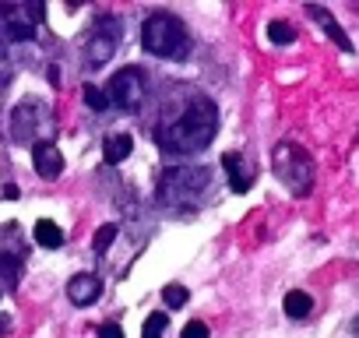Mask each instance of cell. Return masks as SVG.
<instances>
[{
    "label": "cell",
    "mask_w": 359,
    "mask_h": 338,
    "mask_svg": "<svg viewBox=\"0 0 359 338\" xmlns=\"http://www.w3.org/2000/svg\"><path fill=\"white\" fill-rule=\"evenodd\" d=\"M219 130V109L208 95H194L184 109H180L169 123H162L155 130V141L172 151V155H194V151H205L212 144Z\"/></svg>",
    "instance_id": "cell-1"
},
{
    "label": "cell",
    "mask_w": 359,
    "mask_h": 338,
    "mask_svg": "<svg viewBox=\"0 0 359 338\" xmlns=\"http://www.w3.org/2000/svg\"><path fill=\"white\" fill-rule=\"evenodd\" d=\"M141 46L151 57H162V60H184L191 53V36H187V29H184L180 18L158 11L141 25Z\"/></svg>",
    "instance_id": "cell-2"
},
{
    "label": "cell",
    "mask_w": 359,
    "mask_h": 338,
    "mask_svg": "<svg viewBox=\"0 0 359 338\" xmlns=\"http://www.w3.org/2000/svg\"><path fill=\"white\" fill-rule=\"evenodd\" d=\"M271 162H275V177H278L296 198H303V194L313 187V162H310V155H306L299 144L282 141V144L271 151Z\"/></svg>",
    "instance_id": "cell-3"
},
{
    "label": "cell",
    "mask_w": 359,
    "mask_h": 338,
    "mask_svg": "<svg viewBox=\"0 0 359 338\" xmlns=\"http://www.w3.org/2000/svg\"><path fill=\"white\" fill-rule=\"evenodd\" d=\"M212 184V169L205 165H176V169H165L158 177V201L162 205H180V201H194L205 187Z\"/></svg>",
    "instance_id": "cell-4"
},
{
    "label": "cell",
    "mask_w": 359,
    "mask_h": 338,
    "mask_svg": "<svg viewBox=\"0 0 359 338\" xmlns=\"http://www.w3.org/2000/svg\"><path fill=\"white\" fill-rule=\"evenodd\" d=\"M53 130V116H50V109L39 102V99H25L15 113H11V134H15V141L18 144H43L46 141V134Z\"/></svg>",
    "instance_id": "cell-5"
},
{
    "label": "cell",
    "mask_w": 359,
    "mask_h": 338,
    "mask_svg": "<svg viewBox=\"0 0 359 338\" xmlns=\"http://www.w3.org/2000/svg\"><path fill=\"white\" fill-rule=\"evenodd\" d=\"M106 95H109V106H120V109H127V113L141 109V102H144V74H141L137 67H120V71L109 78Z\"/></svg>",
    "instance_id": "cell-6"
},
{
    "label": "cell",
    "mask_w": 359,
    "mask_h": 338,
    "mask_svg": "<svg viewBox=\"0 0 359 338\" xmlns=\"http://www.w3.org/2000/svg\"><path fill=\"white\" fill-rule=\"evenodd\" d=\"M43 15H46L43 4H29V8H22V4H4V8H0V29H4V39H11V43L32 39V36H36V22H39Z\"/></svg>",
    "instance_id": "cell-7"
},
{
    "label": "cell",
    "mask_w": 359,
    "mask_h": 338,
    "mask_svg": "<svg viewBox=\"0 0 359 338\" xmlns=\"http://www.w3.org/2000/svg\"><path fill=\"white\" fill-rule=\"evenodd\" d=\"M116 43H120V22H116V18H102V22L95 25V32L88 36V43H85L88 64H92V67H102V64L116 53Z\"/></svg>",
    "instance_id": "cell-8"
},
{
    "label": "cell",
    "mask_w": 359,
    "mask_h": 338,
    "mask_svg": "<svg viewBox=\"0 0 359 338\" xmlns=\"http://www.w3.org/2000/svg\"><path fill=\"white\" fill-rule=\"evenodd\" d=\"M32 162H36V173H39L43 180H57V177H60V169H64V155L57 151L53 141L36 144V148H32Z\"/></svg>",
    "instance_id": "cell-9"
},
{
    "label": "cell",
    "mask_w": 359,
    "mask_h": 338,
    "mask_svg": "<svg viewBox=\"0 0 359 338\" xmlns=\"http://www.w3.org/2000/svg\"><path fill=\"white\" fill-rule=\"evenodd\" d=\"M67 296H71V303L88 306V303H95V299L102 296V282H99L95 275H74V278L67 282Z\"/></svg>",
    "instance_id": "cell-10"
},
{
    "label": "cell",
    "mask_w": 359,
    "mask_h": 338,
    "mask_svg": "<svg viewBox=\"0 0 359 338\" xmlns=\"http://www.w3.org/2000/svg\"><path fill=\"white\" fill-rule=\"evenodd\" d=\"M222 165H226V173H229L233 191H236V194H247L250 184H254V169H247L243 158H240L236 151H226V155H222Z\"/></svg>",
    "instance_id": "cell-11"
},
{
    "label": "cell",
    "mask_w": 359,
    "mask_h": 338,
    "mask_svg": "<svg viewBox=\"0 0 359 338\" xmlns=\"http://www.w3.org/2000/svg\"><path fill=\"white\" fill-rule=\"evenodd\" d=\"M306 15L313 18V22H320V29L327 32V39H334L338 43V50H345V53H352V43H348V36H345V29L334 22V15H327L324 8H317V4H310L306 8Z\"/></svg>",
    "instance_id": "cell-12"
},
{
    "label": "cell",
    "mask_w": 359,
    "mask_h": 338,
    "mask_svg": "<svg viewBox=\"0 0 359 338\" xmlns=\"http://www.w3.org/2000/svg\"><path fill=\"white\" fill-rule=\"evenodd\" d=\"M130 151H134V141H130V134H113V137H106V144H102V155H106V162H109V165L123 162Z\"/></svg>",
    "instance_id": "cell-13"
},
{
    "label": "cell",
    "mask_w": 359,
    "mask_h": 338,
    "mask_svg": "<svg viewBox=\"0 0 359 338\" xmlns=\"http://www.w3.org/2000/svg\"><path fill=\"white\" fill-rule=\"evenodd\" d=\"M36 243L57 250V247L64 243V229H60L57 222H50V219H39V222H36Z\"/></svg>",
    "instance_id": "cell-14"
},
{
    "label": "cell",
    "mask_w": 359,
    "mask_h": 338,
    "mask_svg": "<svg viewBox=\"0 0 359 338\" xmlns=\"http://www.w3.org/2000/svg\"><path fill=\"white\" fill-rule=\"evenodd\" d=\"M310 310H313V299H310L303 289H292V292H285V313H289V317L303 320V317H310Z\"/></svg>",
    "instance_id": "cell-15"
},
{
    "label": "cell",
    "mask_w": 359,
    "mask_h": 338,
    "mask_svg": "<svg viewBox=\"0 0 359 338\" xmlns=\"http://www.w3.org/2000/svg\"><path fill=\"white\" fill-rule=\"evenodd\" d=\"M268 39H271L275 46H289V43L296 39V29H292L289 22H271V25H268Z\"/></svg>",
    "instance_id": "cell-16"
},
{
    "label": "cell",
    "mask_w": 359,
    "mask_h": 338,
    "mask_svg": "<svg viewBox=\"0 0 359 338\" xmlns=\"http://www.w3.org/2000/svg\"><path fill=\"white\" fill-rule=\"evenodd\" d=\"M165 324H169V317L158 310V313H151L148 320H144V331H141V338H162L165 334Z\"/></svg>",
    "instance_id": "cell-17"
},
{
    "label": "cell",
    "mask_w": 359,
    "mask_h": 338,
    "mask_svg": "<svg viewBox=\"0 0 359 338\" xmlns=\"http://www.w3.org/2000/svg\"><path fill=\"white\" fill-rule=\"evenodd\" d=\"M162 299H165V306H172V310H180L187 299H191V292L184 289V285H165L162 289Z\"/></svg>",
    "instance_id": "cell-18"
},
{
    "label": "cell",
    "mask_w": 359,
    "mask_h": 338,
    "mask_svg": "<svg viewBox=\"0 0 359 338\" xmlns=\"http://www.w3.org/2000/svg\"><path fill=\"white\" fill-rule=\"evenodd\" d=\"M18 278V257L15 254H0V282H11Z\"/></svg>",
    "instance_id": "cell-19"
},
{
    "label": "cell",
    "mask_w": 359,
    "mask_h": 338,
    "mask_svg": "<svg viewBox=\"0 0 359 338\" xmlns=\"http://www.w3.org/2000/svg\"><path fill=\"white\" fill-rule=\"evenodd\" d=\"M85 102H88L92 109H109V95H106V92H99L95 85H88V88H85Z\"/></svg>",
    "instance_id": "cell-20"
},
{
    "label": "cell",
    "mask_w": 359,
    "mask_h": 338,
    "mask_svg": "<svg viewBox=\"0 0 359 338\" xmlns=\"http://www.w3.org/2000/svg\"><path fill=\"white\" fill-rule=\"evenodd\" d=\"M113 240H116V226H99V233H95V250H99V254L109 250Z\"/></svg>",
    "instance_id": "cell-21"
},
{
    "label": "cell",
    "mask_w": 359,
    "mask_h": 338,
    "mask_svg": "<svg viewBox=\"0 0 359 338\" xmlns=\"http://www.w3.org/2000/svg\"><path fill=\"white\" fill-rule=\"evenodd\" d=\"M184 338H208V324L205 320H191L184 327Z\"/></svg>",
    "instance_id": "cell-22"
},
{
    "label": "cell",
    "mask_w": 359,
    "mask_h": 338,
    "mask_svg": "<svg viewBox=\"0 0 359 338\" xmlns=\"http://www.w3.org/2000/svg\"><path fill=\"white\" fill-rule=\"evenodd\" d=\"M99 338H123V331H120V324H102Z\"/></svg>",
    "instance_id": "cell-23"
},
{
    "label": "cell",
    "mask_w": 359,
    "mask_h": 338,
    "mask_svg": "<svg viewBox=\"0 0 359 338\" xmlns=\"http://www.w3.org/2000/svg\"><path fill=\"white\" fill-rule=\"evenodd\" d=\"M4 198H8V201H15V198H18V187H15V184H8V187H4Z\"/></svg>",
    "instance_id": "cell-24"
},
{
    "label": "cell",
    "mask_w": 359,
    "mask_h": 338,
    "mask_svg": "<svg viewBox=\"0 0 359 338\" xmlns=\"http://www.w3.org/2000/svg\"><path fill=\"white\" fill-rule=\"evenodd\" d=\"M352 334H355V338H359V317H355V320H352Z\"/></svg>",
    "instance_id": "cell-25"
}]
</instances>
